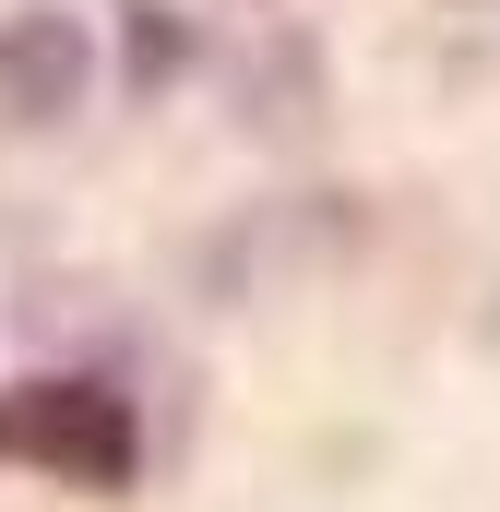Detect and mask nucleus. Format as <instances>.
Listing matches in <instances>:
<instances>
[{
	"label": "nucleus",
	"instance_id": "obj_2",
	"mask_svg": "<svg viewBox=\"0 0 500 512\" xmlns=\"http://www.w3.org/2000/svg\"><path fill=\"white\" fill-rule=\"evenodd\" d=\"M96 96V24L84 12H60V0H24L12 24H0V120H72Z\"/></svg>",
	"mask_w": 500,
	"mask_h": 512
},
{
	"label": "nucleus",
	"instance_id": "obj_1",
	"mask_svg": "<svg viewBox=\"0 0 500 512\" xmlns=\"http://www.w3.org/2000/svg\"><path fill=\"white\" fill-rule=\"evenodd\" d=\"M0 465H36L60 489H131L143 477V417L96 370H48V382L0 393Z\"/></svg>",
	"mask_w": 500,
	"mask_h": 512
}]
</instances>
